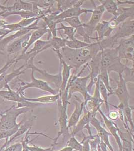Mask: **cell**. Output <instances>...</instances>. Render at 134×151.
I'll return each mask as SVG.
<instances>
[{
	"label": "cell",
	"instance_id": "obj_1",
	"mask_svg": "<svg viewBox=\"0 0 134 151\" xmlns=\"http://www.w3.org/2000/svg\"><path fill=\"white\" fill-rule=\"evenodd\" d=\"M101 70H107L109 75L112 72L124 73L127 66L121 63L115 48H105L101 50Z\"/></svg>",
	"mask_w": 134,
	"mask_h": 151
},
{
	"label": "cell",
	"instance_id": "obj_2",
	"mask_svg": "<svg viewBox=\"0 0 134 151\" xmlns=\"http://www.w3.org/2000/svg\"><path fill=\"white\" fill-rule=\"evenodd\" d=\"M31 108L28 107L17 108L15 105H12L10 108L3 113H0V131H7L14 127L20 126L24 119L17 124V119L19 115L25 114L30 110Z\"/></svg>",
	"mask_w": 134,
	"mask_h": 151
},
{
	"label": "cell",
	"instance_id": "obj_3",
	"mask_svg": "<svg viewBox=\"0 0 134 151\" xmlns=\"http://www.w3.org/2000/svg\"><path fill=\"white\" fill-rule=\"evenodd\" d=\"M88 63L84 65L83 69L77 75L72 74L70 76L66 87V88L68 89L69 100L70 99V98L72 97L74 93L78 92L83 95L84 101H85L88 95L89 94L88 93L87 85L88 81L90 79L89 74L84 77H79L81 74L83 72L84 69L88 67Z\"/></svg>",
	"mask_w": 134,
	"mask_h": 151
},
{
	"label": "cell",
	"instance_id": "obj_4",
	"mask_svg": "<svg viewBox=\"0 0 134 151\" xmlns=\"http://www.w3.org/2000/svg\"><path fill=\"white\" fill-rule=\"evenodd\" d=\"M34 70H31V82H24L21 80H19L20 82L19 83L20 85V87L17 91L19 94L21 96H24V91L27 89L30 88H35L42 91L49 92L51 93L52 95H56L58 93L56 90L53 89L46 82H45L43 80L36 79L34 75Z\"/></svg>",
	"mask_w": 134,
	"mask_h": 151
},
{
	"label": "cell",
	"instance_id": "obj_5",
	"mask_svg": "<svg viewBox=\"0 0 134 151\" xmlns=\"http://www.w3.org/2000/svg\"><path fill=\"white\" fill-rule=\"evenodd\" d=\"M119 81H115L117 84V87L115 90H113V94L117 96L120 101V104L118 106L110 105L117 108V109L122 110L125 106L129 105V100L131 98V96L128 90L127 83L125 81L122 74H119Z\"/></svg>",
	"mask_w": 134,
	"mask_h": 151
},
{
	"label": "cell",
	"instance_id": "obj_6",
	"mask_svg": "<svg viewBox=\"0 0 134 151\" xmlns=\"http://www.w3.org/2000/svg\"><path fill=\"white\" fill-rule=\"evenodd\" d=\"M35 58L32 57L29 58L27 62L25 63V67L24 70H26V69H30L33 70L35 71H37L39 73L43 76V78L45 79L44 81L46 82L48 84L50 83L51 84L53 85L54 87L56 88L57 91L58 92L60 89V86L61 84L62 78H61V70H59V72L56 75H51L47 72L45 70H43L41 69L37 68L34 65V60Z\"/></svg>",
	"mask_w": 134,
	"mask_h": 151
},
{
	"label": "cell",
	"instance_id": "obj_7",
	"mask_svg": "<svg viewBox=\"0 0 134 151\" xmlns=\"http://www.w3.org/2000/svg\"><path fill=\"white\" fill-rule=\"evenodd\" d=\"M57 102L58 105V119L59 127V131L58 133V135L54 139L53 144L52 145V147H54L55 145L57 144V141H58L59 138L62 136L63 139V142L65 138L69 134V130L68 127V116H67V108H64L62 104V102L59 98Z\"/></svg>",
	"mask_w": 134,
	"mask_h": 151
},
{
	"label": "cell",
	"instance_id": "obj_8",
	"mask_svg": "<svg viewBox=\"0 0 134 151\" xmlns=\"http://www.w3.org/2000/svg\"><path fill=\"white\" fill-rule=\"evenodd\" d=\"M118 44L119 45L115 49L120 60L125 59L134 63V35L128 38L120 39Z\"/></svg>",
	"mask_w": 134,
	"mask_h": 151
},
{
	"label": "cell",
	"instance_id": "obj_9",
	"mask_svg": "<svg viewBox=\"0 0 134 151\" xmlns=\"http://www.w3.org/2000/svg\"><path fill=\"white\" fill-rule=\"evenodd\" d=\"M91 2L94 6V9H93V14L89 21L83 24V28L86 32V35L90 37L93 35V32L95 31V29L96 25L100 22L103 13L105 12V8L102 5L96 6L93 1Z\"/></svg>",
	"mask_w": 134,
	"mask_h": 151
},
{
	"label": "cell",
	"instance_id": "obj_10",
	"mask_svg": "<svg viewBox=\"0 0 134 151\" xmlns=\"http://www.w3.org/2000/svg\"><path fill=\"white\" fill-rule=\"evenodd\" d=\"M118 30L113 36L110 37L115 45L118 43L120 39L132 36L134 33V18L132 20H127L118 26Z\"/></svg>",
	"mask_w": 134,
	"mask_h": 151
},
{
	"label": "cell",
	"instance_id": "obj_11",
	"mask_svg": "<svg viewBox=\"0 0 134 151\" xmlns=\"http://www.w3.org/2000/svg\"><path fill=\"white\" fill-rule=\"evenodd\" d=\"M85 1H78L73 7L60 13L54 18V20H57L59 23H62V21L66 18L79 17L81 14L88 12H93V9H83L81 6L84 3Z\"/></svg>",
	"mask_w": 134,
	"mask_h": 151
},
{
	"label": "cell",
	"instance_id": "obj_12",
	"mask_svg": "<svg viewBox=\"0 0 134 151\" xmlns=\"http://www.w3.org/2000/svg\"><path fill=\"white\" fill-rule=\"evenodd\" d=\"M39 20V19H38L27 27L24 28L17 32H16L13 35H10V36L3 38L2 40H0V50L1 51L5 50L11 41L27 34L31 31H34L35 30L39 29L40 27L38 26V24Z\"/></svg>",
	"mask_w": 134,
	"mask_h": 151
},
{
	"label": "cell",
	"instance_id": "obj_13",
	"mask_svg": "<svg viewBox=\"0 0 134 151\" xmlns=\"http://www.w3.org/2000/svg\"><path fill=\"white\" fill-rule=\"evenodd\" d=\"M90 124H91L96 129L98 132L97 136L100 137L101 141L107 146L110 151H115L109 139V137L111 136V134L110 132H108L104 127L101 126V124L99 120L96 119V117H93L90 121Z\"/></svg>",
	"mask_w": 134,
	"mask_h": 151
},
{
	"label": "cell",
	"instance_id": "obj_14",
	"mask_svg": "<svg viewBox=\"0 0 134 151\" xmlns=\"http://www.w3.org/2000/svg\"><path fill=\"white\" fill-rule=\"evenodd\" d=\"M98 112L103 117L104 124L110 131V133L111 136H113V137L115 138V142L119 147V151H122V142L119 134L120 129L118 127V125L113 122V121L110 120L108 117H107L105 113L102 111L101 108L98 109Z\"/></svg>",
	"mask_w": 134,
	"mask_h": 151
},
{
	"label": "cell",
	"instance_id": "obj_15",
	"mask_svg": "<svg viewBox=\"0 0 134 151\" xmlns=\"http://www.w3.org/2000/svg\"><path fill=\"white\" fill-rule=\"evenodd\" d=\"M54 52L56 53L58 57L60 64L62 65V70H61L62 82L58 91L59 94H61L66 89L67 83L71 76V70L72 69V68L66 63V62L64 60L62 54L60 52V51H54Z\"/></svg>",
	"mask_w": 134,
	"mask_h": 151
},
{
	"label": "cell",
	"instance_id": "obj_16",
	"mask_svg": "<svg viewBox=\"0 0 134 151\" xmlns=\"http://www.w3.org/2000/svg\"><path fill=\"white\" fill-rule=\"evenodd\" d=\"M32 31L18 38L10 43L7 47V53L9 55H12L17 53L20 50H23L26 47Z\"/></svg>",
	"mask_w": 134,
	"mask_h": 151
},
{
	"label": "cell",
	"instance_id": "obj_17",
	"mask_svg": "<svg viewBox=\"0 0 134 151\" xmlns=\"http://www.w3.org/2000/svg\"><path fill=\"white\" fill-rule=\"evenodd\" d=\"M75 97L76 98L74 100L75 109L71 114L70 118L68 119L67 128L68 129L69 131V129H71L72 127H74L79 121L84 107V102L82 101L76 96Z\"/></svg>",
	"mask_w": 134,
	"mask_h": 151
},
{
	"label": "cell",
	"instance_id": "obj_18",
	"mask_svg": "<svg viewBox=\"0 0 134 151\" xmlns=\"http://www.w3.org/2000/svg\"><path fill=\"white\" fill-rule=\"evenodd\" d=\"M85 111L84 114L81 119H79L76 126L73 127V130L71 132V136H75L78 132L83 131L84 129H86L88 130V132H91V129L89 126L90 121L93 117L96 116L94 115H91V113L83 109Z\"/></svg>",
	"mask_w": 134,
	"mask_h": 151
},
{
	"label": "cell",
	"instance_id": "obj_19",
	"mask_svg": "<svg viewBox=\"0 0 134 151\" xmlns=\"http://www.w3.org/2000/svg\"><path fill=\"white\" fill-rule=\"evenodd\" d=\"M114 29L111 27L109 21H103L96 25L95 31H96L98 36L96 37L97 42L101 41L104 37H108Z\"/></svg>",
	"mask_w": 134,
	"mask_h": 151
},
{
	"label": "cell",
	"instance_id": "obj_20",
	"mask_svg": "<svg viewBox=\"0 0 134 151\" xmlns=\"http://www.w3.org/2000/svg\"><path fill=\"white\" fill-rule=\"evenodd\" d=\"M34 118L30 119L29 120H26V121H23L22 124H21L20 127H19V129L17 131V132L14 134L10 139H6L5 144L2 146L1 148L0 149V151H2L4 148L5 147H8L11 142L14 141V139H16V137L22 136L25 133H26L28 131H29V129L32 128V124H33V120H34Z\"/></svg>",
	"mask_w": 134,
	"mask_h": 151
},
{
	"label": "cell",
	"instance_id": "obj_21",
	"mask_svg": "<svg viewBox=\"0 0 134 151\" xmlns=\"http://www.w3.org/2000/svg\"><path fill=\"white\" fill-rule=\"evenodd\" d=\"M4 88L8 90L6 91L0 90V97L3 99L15 102L17 103H22L25 101V100L23 98V96H21L17 91L12 90L9 84H6Z\"/></svg>",
	"mask_w": 134,
	"mask_h": 151
},
{
	"label": "cell",
	"instance_id": "obj_22",
	"mask_svg": "<svg viewBox=\"0 0 134 151\" xmlns=\"http://www.w3.org/2000/svg\"><path fill=\"white\" fill-rule=\"evenodd\" d=\"M48 33V29L45 25H44L42 27H40L34 31H32L31 33V36L30 37L28 41L26 47L22 50L21 55H23L27 52V50L32 45L38 40H40V38L42 36L46 34V33Z\"/></svg>",
	"mask_w": 134,
	"mask_h": 151
},
{
	"label": "cell",
	"instance_id": "obj_23",
	"mask_svg": "<svg viewBox=\"0 0 134 151\" xmlns=\"http://www.w3.org/2000/svg\"><path fill=\"white\" fill-rule=\"evenodd\" d=\"M25 67V64L23 65L22 66L15 70H13L12 73L9 74H6V72L0 76V90L4 88L6 84H8L10 81L13 79L17 77L18 76L21 74L25 73V70H22Z\"/></svg>",
	"mask_w": 134,
	"mask_h": 151
},
{
	"label": "cell",
	"instance_id": "obj_24",
	"mask_svg": "<svg viewBox=\"0 0 134 151\" xmlns=\"http://www.w3.org/2000/svg\"><path fill=\"white\" fill-rule=\"evenodd\" d=\"M119 134L122 142V151H133L134 134L128 131L126 132H122L120 129Z\"/></svg>",
	"mask_w": 134,
	"mask_h": 151
},
{
	"label": "cell",
	"instance_id": "obj_25",
	"mask_svg": "<svg viewBox=\"0 0 134 151\" xmlns=\"http://www.w3.org/2000/svg\"><path fill=\"white\" fill-rule=\"evenodd\" d=\"M119 10V15L117 17H113L112 19L117 27L127 20L129 18H134V8L133 6L131 8H120Z\"/></svg>",
	"mask_w": 134,
	"mask_h": 151
},
{
	"label": "cell",
	"instance_id": "obj_26",
	"mask_svg": "<svg viewBox=\"0 0 134 151\" xmlns=\"http://www.w3.org/2000/svg\"><path fill=\"white\" fill-rule=\"evenodd\" d=\"M33 10V4L30 2H26L21 1L17 0L15 1L14 5L12 6H6L5 11L8 12H14L26 11H31Z\"/></svg>",
	"mask_w": 134,
	"mask_h": 151
},
{
	"label": "cell",
	"instance_id": "obj_27",
	"mask_svg": "<svg viewBox=\"0 0 134 151\" xmlns=\"http://www.w3.org/2000/svg\"><path fill=\"white\" fill-rule=\"evenodd\" d=\"M34 47L29 52H26V55H30L32 53H36L37 54L41 52L44 50L51 48V43L50 40H39L34 43Z\"/></svg>",
	"mask_w": 134,
	"mask_h": 151
},
{
	"label": "cell",
	"instance_id": "obj_28",
	"mask_svg": "<svg viewBox=\"0 0 134 151\" xmlns=\"http://www.w3.org/2000/svg\"><path fill=\"white\" fill-rule=\"evenodd\" d=\"M23 98L24 99L28 101L38 102L40 104H48L54 103L57 101L59 98H60V95L59 93H57L56 95L41 96L39 97L35 98H27L25 96H23Z\"/></svg>",
	"mask_w": 134,
	"mask_h": 151
},
{
	"label": "cell",
	"instance_id": "obj_29",
	"mask_svg": "<svg viewBox=\"0 0 134 151\" xmlns=\"http://www.w3.org/2000/svg\"><path fill=\"white\" fill-rule=\"evenodd\" d=\"M102 5L105 8V10L112 14L113 17H117L119 15V10L118 4L117 1L113 0L99 1Z\"/></svg>",
	"mask_w": 134,
	"mask_h": 151
},
{
	"label": "cell",
	"instance_id": "obj_30",
	"mask_svg": "<svg viewBox=\"0 0 134 151\" xmlns=\"http://www.w3.org/2000/svg\"><path fill=\"white\" fill-rule=\"evenodd\" d=\"M51 48L53 51H60L61 49L66 47V42L67 38L58 37H52L50 39Z\"/></svg>",
	"mask_w": 134,
	"mask_h": 151
},
{
	"label": "cell",
	"instance_id": "obj_31",
	"mask_svg": "<svg viewBox=\"0 0 134 151\" xmlns=\"http://www.w3.org/2000/svg\"><path fill=\"white\" fill-rule=\"evenodd\" d=\"M91 43H88L84 41H81L74 38L73 40H66V47L72 50H79L88 47Z\"/></svg>",
	"mask_w": 134,
	"mask_h": 151
},
{
	"label": "cell",
	"instance_id": "obj_32",
	"mask_svg": "<svg viewBox=\"0 0 134 151\" xmlns=\"http://www.w3.org/2000/svg\"><path fill=\"white\" fill-rule=\"evenodd\" d=\"M99 78L100 80L103 83L107 90L108 91V95L110 96L113 94V90L112 89L110 85V78L109 77V74L107 70H101L100 74L99 75Z\"/></svg>",
	"mask_w": 134,
	"mask_h": 151
},
{
	"label": "cell",
	"instance_id": "obj_33",
	"mask_svg": "<svg viewBox=\"0 0 134 151\" xmlns=\"http://www.w3.org/2000/svg\"><path fill=\"white\" fill-rule=\"evenodd\" d=\"M99 89H100V92L101 96H102L103 99L104 101V103L105 105V109L107 111L108 114L110 112V104L108 103V91L107 90V88L103 84V83L100 80L99 82Z\"/></svg>",
	"mask_w": 134,
	"mask_h": 151
},
{
	"label": "cell",
	"instance_id": "obj_34",
	"mask_svg": "<svg viewBox=\"0 0 134 151\" xmlns=\"http://www.w3.org/2000/svg\"><path fill=\"white\" fill-rule=\"evenodd\" d=\"M77 1H56V2L57 3V6L56 10L61 13L73 7Z\"/></svg>",
	"mask_w": 134,
	"mask_h": 151
},
{
	"label": "cell",
	"instance_id": "obj_35",
	"mask_svg": "<svg viewBox=\"0 0 134 151\" xmlns=\"http://www.w3.org/2000/svg\"><path fill=\"white\" fill-rule=\"evenodd\" d=\"M60 24L61 27L60 28H57V30L60 31V30H63L64 33L67 36L66 38H67V40H73L75 38L74 35L76 33L77 30L71 26H65L62 23H60Z\"/></svg>",
	"mask_w": 134,
	"mask_h": 151
},
{
	"label": "cell",
	"instance_id": "obj_36",
	"mask_svg": "<svg viewBox=\"0 0 134 151\" xmlns=\"http://www.w3.org/2000/svg\"><path fill=\"white\" fill-rule=\"evenodd\" d=\"M13 15H17L20 16L23 19H28L30 18L36 17L34 14L33 12L31 11H20L17 12H6L5 14H4L2 16V17L5 18L9 16Z\"/></svg>",
	"mask_w": 134,
	"mask_h": 151
},
{
	"label": "cell",
	"instance_id": "obj_37",
	"mask_svg": "<svg viewBox=\"0 0 134 151\" xmlns=\"http://www.w3.org/2000/svg\"><path fill=\"white\" fill-rule=\"evenodd\" d=\"M67 22L68 24L70 25V26L72 27L74 29H76V30L79 28L83 27V24H84L81 22L79 17H73L66 18L62 21V22Z\"/></svg>",
	"mask_w": 134,
	"mask_h": 151
},
{
	"label": "cell",
	"instance_id": "obj_38",
	"mask_svg": "<svg viewBox=\"0 0 134 151\" xmlns=\"http://www.w3.org/2000/svg\"><path fill=\"white\" fill-rule=\"evenodd\" d=\"M67 147L76 151H82L83 145L79 142L75 137V136H71L67 142Z\"/></svg>",
	"mask_w": 134,
	"mask_h": 151
},
{
	"label": "cell",
	"instance_id": "obj_39",
	"mask_svg": "<svg viewBox=\"0 0 134 151\" xmlns=\"http://www.w3.org/2000/svg\"><path fill=\"white\" fill-rule=\"evenodd\" d=\"M33 2L40 9H48L53 8L55 1H34Z\"/></svg>",
	"mask_w": 134,
	"mask_h": 151
},
{
	"label": "cell",
	"instance_id": "obj_40",
	"mask_svg": "<svg viewBox=\"0 0 134 151\" xmlns=\"http://www.w3.org/2000/svg\"><path fill=\"white\" fill-rule=\"evenodd\" d=\"M124 73L125 74V76L124 78V80L125 82L134 83V67L132 68L126 67L125 70H124Z\"/></svg>",
	"mask_w": 134,
	"mask_h": 151
},
{
	"label": "cell",
	"instance_id": "obj_41",
	"mask_svg": "<svg viewBox=\"0 0 134 151\" xmlns=\"http://www.w3.org/2000/svg\"><path fill=\"white\" fill-rule=\"evenodd\" d=\"M20 127V126L16 127L10 130L0 131V139H8L9 137L13 136L14 134L17 132Z\"/></svg>",
	"mask_w": 134,
	"mask_h": 151
},
{
	"label": "cell",
	"instance_id": "obj_42",
	"mask_svg": "<svg viewBox=\"0 0 134 151\" xmlns=\"http://www.w3.org/2000/svg\"><path fill=\"white\" fill-rule=\"evenodd\" d=\"M29 131H28L26 133V134H25V137H24V139H23L22 140V142H21V144H22V151H31L29 149V148H28V144L29 143V142H31L32 141L35 140V139H36L37 138V137H36L35 138H34V139H32V140H31V141H29L30 136L32 134H31V132H29Z\"/></svg>",
	"mask_w": 134,
	"mask_h": 151
},
{
	"label": "cell",
	"instance_id": "obj_43",
	"mask_svg": "<svg viewBox=\"0 0 134 151\" xmlns=\"http://www.w3.org/2000/svg\"><path fill=\"white\" fill-rule=\"evenodd\" d=\"M100 141V137L97 136V134L95 136L93 135L89 139V151H98V146Z\"/></svg>",
	"mask_w": 134,
	"mask_h": 151
},
{
	"label": "cell",
	"instance_id": "obj_44",
	"mask_svg": "<svg viewBox=\"0 0 134 151\" xmlns=\"http://www.w3.org/2000/svg\"><path fill=\"white\" fill-rule=\"evenodd\" d=\"M83 138L81 143L83 145V150L82 151H89L90 146H89V141L91 137L93 136V134L89 135L88 137H86L83 134Z\"/></svg>",
	"mask_w": 134,
	"mask_h": 151
},
{
	"label": "cell",
	"instance_id": "obj_45",
	"mask_svg": "<svg viewBox=\"0 0 134 151\" xmlns=\"http://www.w3.org/2000/svg\"><path fill=\"white\" fill-rule=\"evenodd\" d=\"M16 57H15V58H13L12 60H11L10 61L7 62L6 64L4 65V66L2 68L0 69V76L2 75V74L6 72L7 70L9 69V68H10L13 64H15V63L17 64V63L16 61Z\"/></svg>",
	"mask_w": 134,
	"mask_h": 151
},
{
	"label": "cell",
	"instance_id": "obj_46",
	"mask_svg": "<svg viewBox=\"0 0 134 151\" xmlns=\"http://www.w3.org/2000/svg\"><path fill=\"white\" fill-rule=\"evenodd\" d=\"M28 148L31 151H55L54 147H51V148H44L33 145L32 146H28Z\"/></svg>",
	"mask_w": 134,
	"mask_h": 151
},
{
	"label": "cell",
	"instance_id": "obj_47",
	"mask_svg": "<svg viewBox=\"0 0 134 151\" xmlns=\"http://www.w3.org/2000/svg\"><path fill=\"white\" fill-rule=\"evenodd\" d=\"M108 119L112 121H115L117 120L119 117V114L118 112L115 111H112L109 112L108 113Z\"/></svg>",
	"mask_w": 134,
	"mask_h": 151
},
{
	"label": "cell",
	"instance_id": "obj_48",
	"mask_svg": "<svg viewBox=\"0 0 134 151\" xmlns=\"http://www.w3.org/2000/svg\"><path fill=\"white\" fill-rule=\"evenodd\" d=\"M11 31L7 29H3V28H0V40H2L5 36H6L9 33H10Z\"/></svg>",
	"mask_w": 134,
	"mask_h": 151
},
{
	"label": "cell",
	"instance_id": "obj_49",
	"mask_svg": "<svg viewBox=\"0 0 134 151\" xmlns=\"http://www.w3.org/2000/svg\"><path fill=\"white\" fill-rule=\"evenodd\" d=\"M100 145H101V151H110L108 149L107 146L103 142H102L101 141L100 142Z\"/></svg>",
	"mask_w": 134,
	"mask_h": 151
},
{
	"label": "cell",
	"instance_id": "obj_50",
	"mask_svg": "<svg viewBox=\"0 0 134 151\" xmlns=\"http://www.w3.org/2000/svg\"><path fill=\"white\" fill-rule=\"evenodd\" d=\"M9 24V23L7 22L3 19L0 20V28L2 27V26H3L4 25H5L6 24Z\"/></svg>",
	"mask_w": 134,
	"mask_h": 151
},
{
	"label": "cell",
	"instance_id": "obj_51",
	"mask_svg": "<svg viewBox=\"0 0 134 151\" xmlns=\"http://www.w3.org/2000/svg\"><path fill=\"white\" fill-rule=\"evenodd\" d=\"M58 151H73V150L72 149H71V148H69V147H66L62 148V149H60V150H59Z\"/></svg>",
	"mask_w": 134,
	"mask_h": 151
},
{
	"label": "cell",
	"instance_id": "obj_52",
	"mask_svg": "<svg viewBox=\"0 0 134 151\" xmlns=\"http://www.w3.org/2000/svg\"><path fill=\"white\" fill-rule=\"evenodd\" d=\"M0 9H2V11H5V6L2 5L0 4Z\"/></svg>",
	"mask_w": 134,
	"mask_h": 151
},
{
	"label": "cell",
	"instance_id": "obj_53",
	"mask_svg": "<svg viewBox=\"0 0 134 151\" xmlns=\"http://www.w3.org/2000/svg\"><path fill=\"white\" fill-rule=\"evenodd\" d=\"M6 12H7L6 11H0V16H2L4 14H5Z\"/></svg>",
	"mask_w": 134,
	"mask_h": 151
},
{
	"label": "cell",
	"instance_id": "obj_54",
	"mask_svg": "<svg viewBox=\"0 0 134 151\" xmlns=\"http://www.w3.org/2000/svg\"><path fill=\"white\" fill-rule=\"evenodd\" d=\"M100 142H101V141H100ZM98 151H101V145H100V142L98 143Z\"/></svg>",
	"mask_w": 134,
	"mask_h": 151
},
{
	"label": "cell",
	"instance_id": "obj_55",
	"mask_svg": "<svg viewBox=\"0 0 134 151\" xmlns=\"http://www.w3.org/2000/svg\"><path fill=\"white\" fill-rule=\"evenodd\" d=\"M22 147H21V148H19L17 150H16V151H22Z\"/></svg>",
	"mask_w": 134,
	"mask_h": 151
},
{
	"label": "cell",
	"instance_id": "obj_56",
	"mask_svg": "<svg viewBox=\"0 0 134 151\" xmlns=\"http://www.w3.org/2000/svg\"><path fill=\"white\" fill-rule=\"evenodd\" d=\"M0 55H4V53L2 51H0Z\"/></svg>",
	"mask_w": 134,
	"mask_h": 151
},
{
	"label": "cell",
	"instance_id": "obj_57",
	"mask_svg": "<svg viewBox=\"0 0 134 151\" xmlns=\"http://www.w3.org/2000/svg\"><path fill=\"white\" fill-rule=\"evenodd\" d=\"M2 99H3V98H1V97H0V102H1V100H2Z\"/></svg>",
	"mask_w": 134,
	"mask_h": 151
},
{
	"label": "cell",
	"instance_id": "obj_58",
	"mask_svg": "<svg viewBox=\"0 0 134 151\" xmlns=\"http://www.w3.org/2000/svg\"><path fill=\"white\" fill-rule=\"evenodd\" d=\"M4 151H6V150L5 149V150Z\"/></svg>",
	"mask_w": 134,
	"mask_h": 151
}]
</instances>
